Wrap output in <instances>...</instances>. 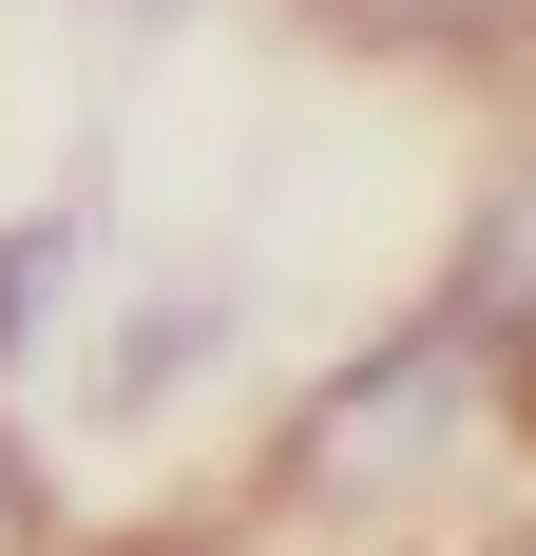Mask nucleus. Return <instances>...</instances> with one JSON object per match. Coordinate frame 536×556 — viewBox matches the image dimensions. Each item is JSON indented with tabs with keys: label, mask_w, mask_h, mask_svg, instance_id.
<instances>
[{
	"label": "nucleus",
	"mask_w": 536,
	"mask_h": 556,
	"mask_svg": "<svg viewBox=\"0 0 536 556\" xmlns=\"http://www.w3.org/2000/svg\"><path fill=\"white\" fill-rule=\"evenodd\" d=\"M441 460H480V327H403L383 365H345L326 422L288 442V500H326V518H422Z\"/></svg>",
	"instance_id": "f257e3e1"
},
{
	"label": "nucleus",
	"mask_w": 536,
	"mask_h": 556,
	"mask_svg": "<svg viewBox=\"0 0 536 556\" xmlns=\"http://www.w3.org/2000/svg\"><path fill=\"white\" fill-rule=\"evenodd\" d=\"M58 269H97V230H77V212L0 250V345H39V327H58Z\"/></svg>",
	"instance_id": "f03ea898"
},
{
	"label": "nucleus",
	"mask_w": 536,
	"mask_h": 556,
	"mask_svg": "<svg viewBox=\"0 0 536 556\" xmlns=\"http://www.w3.org/2000/svg\"><path fill=\"white\" fill-rule=\"evenodd\" d=\"M0 556H20V460H0Z\"/></svg>",
	"instance_id": "7ed1b4c3"
},
{
	"label": "nucleus",
	"mask_w": 536,
	"mask_h": 556,
	"mask_svg": "<svg viewBox=\"0 0 536 556\" xmlns=\"http://www.w3.org/2000/svg\"><path fill=\"white\" fill-rule=\"evenodd\" d=\"M498 556H536V538H498Z\"/></svg>",
	"instance_id": "20e7f679"
}]
</instances>
